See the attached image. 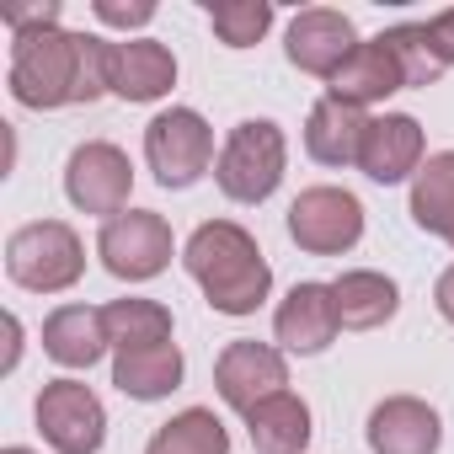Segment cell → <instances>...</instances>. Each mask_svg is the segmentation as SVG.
<instances>
[{
    "label": "cell",
    "instance_id": "obj_29",
    "mask_svg": "<svg viewBox=\"0 0 454 454\" xmlns=\"http://www.w3.org/2000/svg\"><path fill=\"white\" fill-rule=\"evenodd\" d=\"M427 38H433V54H438V65L449 70V65H454V6H449V12H438V17L427 22Z\"/></svg>",
    "mask_w": 454,
    "mask_h": 454
},
{
    "label": "cell",
    "instance_id": "obj_1",
    "mask_svg": "<svg viewBox=\"0 0 454 454\" xmlns=\"http://www.w3.org/2000/svg\"><path fill=\"white\" fill-rule=\"evenodd\" d=\"M107 91V38L38 27L12 38V97L22 107L54 113L75 102H97Z\"/></svg>",
    "mask_w": 454,
    "mask_h": 454
},
{
    "label": "cell",
    "instance_id": "obj_13",
    "mask_svg": "<svg viewBox=\"0 0 454 454\" xmlns=\"http://www.w3.org/2000/svg\"><path fill=\"white\" fill-rule=\"evenodd\" d=\"M176 86V59L155 38L107 43V91L123 102H160Z\"/></svg>",
    "mask_w": 454,
    "mask_h": 454
},
{
    "label": "cell",
    "instance_id": "obj_11",
    "mask_svg": "<svg viewBox=\"0 0 454 454\" xmlns=\"http://www.w3.org/2000/svg\"><path fill=\"white\" fill-rule=\"evenodd\" d=\"M353 49H358V33H353V22H348L342 12H332V6L300 12V17L289 22V38H284L289 65L305 70V75H321V81H332V75L348 65Z\"/></svg>",
    "mask_w": 454,
    "mask_h": 454
},
{
    "label": "cell",
    "instance_id": "obj_30",
    "mask_svg": "<svg viewBox=\"0 0 454 454\" xmlns=\"http://www.w3.org/2000/svg\"><path fill=\"white\" fill-rule=\"evenodd\" d=\"M433 305H438V316L454 326V262L438 273V289H433Z\"/></svg>",
    "mask_w": 454,
    "mask_h": 454
},
{
    "label": "cell",
    "instance_id": "obj_20",
    "mask_svg": "<svg viewBox=\"0 0 454 454\" xmlns=\"http://www.w3.org/2000/svg\"><path fill=\"white\" fill-rule=\"evenodd\" d=\"M187 374V358L176 342H160V348H139V353H118L113 358V385L134 401H166Z\"/></svg>",
    "mask_w": 454,
    "mask_h": 454
},
{
    "label": "cell",
    "instance_id": "obj_4",
    "mask_svg": "<svg viewBox=\"0 0 454 454\" xmlns=\"http://www.w3.org/2000/svg\"><path fill=\"white\" fill-rule=\"evenodd\" d=\"M6 273L17 289L33 294H65L86 273V247L65 219H33L6 241Z\"/></svg>",
    "mask_w": 454,
    "mask_h": 454
},
{
    "label": "cell",
    "instance_id": "obj_22",
    "mask_svg": "<svg viewBox=\"0 0 454 454\" xmlns=\"http://www.w3.org/2000/svg\"><path fill=\"white\" fill-rule=\"evenodd\" d=\"M411 219L427 236L454 247V150H438L411 176Z\"/></svg>",
    "mask_w": 454,
    "mask_h": 454
},
{
    "label": "cell",
    "instance_id": "obj_5",
    "mask_svg": "<svg viewBox=\"0 0 454 454\" xmlns=\"http://www.w3.org/2000/svg\"><path fill=\"white\" fill-rule=\"evenodd\" d=\"M145 160L160 187H192L214 166V129L192 107H166L145 123Z\"/></svg>",
    "mask_w": 454,
    "mask_h": 454
},
{
    "label": "cell",
    "instance_id": "obj_2",
    "mask_svg": "<svg viewBox=\"0 0 454 454\" xmlns=\"http://www.w3.org/2000/svg\"><path fill=\"white\" fill-rule=\"evenodd\" d=\"M182 268L192 273V284L203 289V300L219 316H257V305L273 289V268H268L262 247L236 219L198 224L182 247Z\"/></svg>",
    "mask_w": 454,
    "mask_h": 454
},
{
    "label": "cell",
    "instance_id": "obj_15",
    "mask_svg": "<svg viewBox=\"0 0 454 454\" xmlns=\"http://www.w3.org/2000/svg\"><path fill=\"white\" fill-rule=\"evenodd\" d=\"M273 332L289 353H326L342 332L337 321V300H332V284H294L273 316Z\"/></svg>",
    "mask_w": 454,
    "mask_h": 454
},
{
    "label": "cell",
    "instance_id": "obj_12",
    "mask_svg": "<svg viewBox=\"0 0 454 454\" xmlns=\"http://www.w3.org/2000/svg\"><path fill=\"white\" fill-rule=\"evenodd\" d=\"M358 171L380 187L406 182L422 171V123L411 113H380L364 129V150H358Z\"/></svg>",
    "mask_w": 454,
    "mask_h": 454
},
{
    "label": "cell",
    "instance_id": "obj_27",
    "mask_svg": "<svg viewBox=\"0 0 454 454\" xmlns=\"http://www.w3.org/2000/svg\"><path fill=\"white\" fill-rule=\"evenodd\" d=\"M91 12H97V22H102V27H123V33H129V27H150V22H155V6H150V0H129V6H123V0H97Z\"/></svg>",
    "mask_w": 454,
    "mask_h": 454
},
{
    "label": "cell",
    "instance_id": "obj_18",
    "mask_svg": "<svg viewBox=\"0 0 454 454\" xmlns=\"http://www.w3.org/2000/svg\"><path fill=\"white\" fill-rule=\"evenodd\" d=\"M332 300H337V321L342 332H374L401 310V289L395 278L374 273V268H348L332 278Z\"/></svg>",
    "mask_w": 454,
    "mask_h": 454
},
{
    "label": "cell",
    "instance_id": "obj_6",
    "mask_svg": "<svg viewBox=\"0 0 454 454\" xmlns=\"http://www.w3.org/2000/svg\"><path fill=\"white\" fill-rule=\"evenodd\" d=\"M97 257L113 278L123 284H145L160 278L171 268V224L155 208H123L118 219L102 224L97 236Z\"/></svg>",
    "mask_w": 454,
    "mask_h": 454
},
{
    "label": "cell",
    "instance_id": "obj_14",
    "mask_svg": "<svg viewBox=\"0 0 454 454\" xmlns=\"http://www.w3.org/2000/svg\"><path fill=\"white\" fill-rule=\"evenodd\" d=\"M443 417L422 395H385L369 411V449L374 454H438Z\"/></svg>",
    "mask_w": 454,
    "mask_h": 454
},
{
    "label": "cell",
    "instance_id": "obj_9",
    "mask_svg": "<svg viewBox=\"0 0 454 454\" xmlns=\"http://www.w3.org/2000/svg\"><path fill=\"white\" fill-rule=\"evenodd\" d=\"M65 192L81 214L118 219L129 208V192H134V166L113 139H86L65 160Z\"/></svg>",
    "mask_w": 454,
    "mask_h": 454
},
{
    "label": "cell",
    "instance_id": "obj_28",
    "mask_svg": "<svg viewBox=\"0 0 454 454\" xmlns=\"http://www.w3.org/2000/svg\"><path fill=\"white\" fill-rule=\"evenodd\" d=\"M6 27L17 33H38V27H59V0H43V6H6Z\"/></svg>",
    "mask_w": 454,
    "mask_h": 454
},
{
    "label": "cell",
    "instance_id": "obj_31",
    "mask_svg": "<svg viewBox=\"0 0 454 454\" xmlns=\"http://www.w3.org/2000/svg\"><path fill=\"white\" fill-rule=\"evenodd\" d=\"M17 358H22V321L17 316H6V364H0V369H17Z\"/></svg>",
    "mask_w": 454,
    "mask_h": 454
},
{
    "label": "cell",
    "instance_id": "obj_19",
    "mask_svg": "<svg viewBox=\"0 0 454 454\" xmlns=\"http://www.w3.org/2000/svg\"><path fill=\"white\" fill-rule=\"evenodd\" d=\"M107 348H113L107 342V321L91 305H59L43 321V353L54 364H65V369H91Z\"/></svg>",
    "mask_w": 454,
    "mask_h": 454
},
{
    "label": "cell",
    "instance_id": "obj_32",
    "mask_svg": "<svg viewBox=\"0 0 454 454\" xmlns=\"http://www.w3.org/2000/svg\"><path fill=\"white\" fill-rule=\"evenodd\" d=\"M0 454H38V449H27V443H12V449H0Z\"/></svg>",
    "mask_w": 454,
    "mask_h": 454
},
{
    "label": "cell",
    "instance_id": "obj_24",
    "mask_svg": "<svg viewBox=\"0 0 454 454\" xmlns=\"http://www.w3.org/2000/svg\"><path fill=\"white\" fill-rule=\"evenodd\" d=\"M102 321H107V342L118 353H139V348L171 342V310L160 300H113L102 310Z\"/></svg>",
    "mask_w": 454,
    "mask_h": 454
},
{
    "label": "cell",
    "instance_id": "obj_7",
    "mask_svg": "<svg viewBox=\"0 0 454 454\" xmlns=\"http://www.w3.org/2000/svg\"><path fill=\"white\" fill-rule=\"evenodd\" d=\"M289 236L310 257H342L364 241V203L348 187H305L289 203Z\"/></svg>",
    "mask_w": 454,
    "mask_h": 454
},
{
    "label": "cell",
    "instance_id": "obj_25",
    "mask_svg": "<svg viewBox=\"0 0 454 454\" xmlns=\"http://www.w3.org/2000/svg\"><path fill=\"white\" fill-rule=\"evenodd\" d=\"M208 27L219 33L224 49H252L273 27V0H219V6H208Z\"/></svg>",
    "mask_w": 454,
    "mask_h": 454
},
{
    "label": "cell",
    "instance_id": "obj_3",
    "mask_svg": "<svg viewBox=\"0 0 454 454\" xmlns=\"http://www.w3.org/2000/svg\"><path fill=\"white\" fill-rule=\"evenodd\" d=\"M289 166V139L273 118H247L231 129L219 160H214V182L231 203H268L284 182Z\"/></svg>",
    "mask_w": 454,
    "mask_h": 454
},
{
    "label": "cell",
    "instance_id": "obj_23",
    "mask_svg": "<svg viewBox=\"0 0 454 454\" xmlns=\"http://www.w3.org/2000/svg\"><path fill=\"white\" fill-rule=\"evenodd\" d=\"M145 454H231V427H224L208 406H187L171 422L155 427Z\"/></svg>",
    "mask_w": 454,
    "mask_h": 454
},
{
    "label": "cell",
    "instance_id": "obj_17",
    "mask_svg": "<svg viewBox=\"0 0 454 454\" xmlns=\"http://www.w3.org/2000/svg\"><path fill=\"white\" fill-rule=\"evenodd\" d=\"M364 129H369L364 107L337 102V97H321V102L310 107V118H305V150H310V160H321V166H358Z\"/></svg>",
    "mask_w": 454,
    "mask_h": 454
},
{
    "label": "cell",
    "instance_id": "obj_21",
    "mask_svg": "<svg viewBox=\"0 0 454 454\" xmlns=\"http://www.w3.org/2000/svg\"><path fill=\"white\" fill-rule=\"evenodd\" d=\"M247 433H252L257 454H305L310 449V406L294 390H284L247 411Z\"/></svg>",
    "mask_w": 454,
    "mask_h": 454
},
{
    "label": "cell",
    "instance_id": "obj_16",
    "mask_svg": "<svg viewBox=\"0 0 454 454\" xmlns=\"http://www.w3.org/2000/svg\"><path fill=\"white\" fill-rule=\"evenodd\" d=\"M401 86H406V75H401V59L390 54V43H385V38H369V43H358V49L348 54V65L332 75V91H326V97L353 102V107H369V102L395 97Z\"/></svg>",
    "mask_w": 454,
    "mask_h": 454
},
{
    "label": "cell",
    "instance_id": "obj_8",
    "mask_svg": "<svg viewBox=\"0 0 454 454\" xmlns=\"http://www.w3.org/2000/svg\"><path fill=\"white\" fill-rule=\"evenodd\" d=\"M33 417H38V433L54 454H97L107 438V411H102L97 390L81 380H49L38 390Z\"/></svg>",
    "mask_w": 454,
    "mask_h": 454
},
{
    "label": "cell",
    "instance_id": "obj_10",
    "mask_svg": "<svg viewBox=\"0 0 454 454\" xmlns=\"http://www.w3.org/2000/svg\"><path fill=\"white\" fill-rule=\"evenodd\" d=\"M284 385H289V364H284V353L268 348V342L241 337V342H231V348L214 358V390H219L224 406H236L241 417H247L252 406L284 395Z\"/></svg>",
    "mask_w": 454,
    "mask_h": 454
},
{
    "label": "cell",
    "instance_id": "obj_26",
    "mask_svg": "<svg viewBox=\"0 0 454 454\" xmlns=\"http://www.w3.org/2000/svg\"><path fill=\"white\" fill-rule=\"evenodd\" d=\"M380 38H385L390 54L401 59L406 86H433V81L443 75V65H438V54H433V38H427V22H401V27H385Z\"/></svg>",
    "mask_w": 454,
    "mask_h": 454
}]
</instances>
